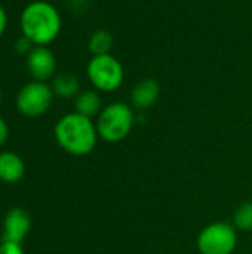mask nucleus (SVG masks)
I'll return each instance as SVG.
<instances>
[{"mask_svg":"<svg viewBox=\"0 0 252 254\" xmlns=\"http://www.w3.org/2000/svg\"><path fill=\"white\" fill-rule=\"evenodd\" d=\"M53 135L58 146L73 156L89 155L100 138L94 121L76 112L64 115L55 124Z\"/></svg>","mask_w":252,"mask_h":254,"instance_id":"nucleus-1","label":"nucleus"},{"mask_svg":"<svg viewBox=\"0 0 252 254\" xmlns=\"http://www.w3.org/2000/svg\"><path fill=\"white\" fill-rule=\"evenodd\" d=\"M21 33L36 46H48L61 31L62 21L59 10L49 1L36 0L28 3L19 18Z\"/></svg>","mask_w":252,"mask_h":254,"instance_id":"nucleus-2","label":"nucleus"},{"mask_svg":"<svg viewBox=\"0 0 252 254\" xmlns=\"http://www.w3.org/2000/svg\"><path fill=\"white\" fill-rule=\"evenodd\" d=\"M135 124L134 107L128 103L114 101L102 107L97 116L98 137L107 143H119L125 140Z\"/></svg>","mask_w":252,"mask_h":254,"instance_id":"nucleus-3","label":"nucleus"},{"mask_svg":"<svg viewBox=\"0 0 252 254\" xmlns=\"http://www.w3.org/2000/svg\"><path fill=\"white\" fill-rule=\"evenodd\" d=\"M86 74L92 86L101 92H114L125 80L123 65L111 54L94 55L88 63Z\"/></svg>","mask_w":252,"mask_h":254,"instance_id":"nucleus-4","label":"nucleus"},{"mask_svg":"<svg viewBox=\"0 0 252 254\" xmlns=\"http://www.w3.org/2000/svg\"><path fill=\"white\" fill-rule=\"evenodd\" d=\"M196 247L201 254H233L238 247V229L233 223L214 222L199 232Z\"/></svg>","mask_w":252,"mask_h":254,"instance_id":"nucleus-5","label":"nucleus"},{"mask_svg":"<svg viewBox=\"0 0 252 254\" xmlns=\"http://www.w3.org/2000/svg\"><path fill=\"white\" fill-rule=\"evenodd\" d=\"M52 86L46 82L33 80L25 83L16 94L15 106L16 110L25 118L43 116L52 106L53 101Z\"/></svg>","mask_w":252,"mask_h":254,"instance_id":"nucleus-6","label":"nucleus"},{"mask_svg":"<svg viewBox=\"0 0 252 254\" xmlns=\"http://www.w3.org/2000/svg\"><path fill=\"white\" fill-rule=\"evenodd\" d=\"M25 65L33 80L46 82L55 74L56 58L48 46H34L25 57Z\"/></svg>","mask_w":252,"mask_h":254,"instance_id":"nucleus-7","label":"nucleus"},{"mask_svg":"<svg viewBox=\"0 0 252 254\" xmlns=\"http://www.w3.org/2000/svg\"><path fill=\"white\" fill-rule=\"evenodd\" d=\"M31 231V216L27 210L15 207L7 211L3 220V241L21 244Z\"/></svg>","mask_w":252,"mask_h":254,"instance_id":"nucleus-8","label":"nucleus"},{"mask_svg":"<svg viewBox=\"0 0 252 254\" xmlns=\"http://www.w3.org/2000/svg\"><path fill=\"white\" fill-rule=\"evenodd\" d=\"M160 95V85L156 79L144 77L132 88L129 104L137 110H147L156 104Z\"/></svg>","mask_w":252,"mask_h":254,"instance_id":"nucleus-9","label":"nucleus"},{"mask_svg":"<svg viewBox=\"0 0 252 254\" xmlns=\"http://www.w3.org/2000/svg\"><path fill=\"white\" fill-rule=\"evenodd\" d=\"M25 174V164L22 158L13 152L0 153V182L6 185L18 183Z\"/></svg>","mask_w":252,"mask_h":254,"instance_id":"nucleus-10","label":"nucleus"},{"mask_svg":"<svg viewBox=\"0 0 252 254\" xmlns=\"http://www.w3.org/2000/svg\"><path fill=\"white\" fill-rule=\"evenodd\" d=\"M101 110H102V103H101V97L97 91L86 89V91H80L76 95V98H74V112L76 113L92 119V118L98 116Z\"/></svg>","mask_w":252,"mask_h":254,"instance_id":"nucleus-11","label":"nucleus"},{"mask_svg":"<svg viewBox=\"0 0 252 254\" xmlns=\"http://www.w3.org/2000/svg\"><path fill=\"white\" fill-rule=\"evenodd\" d=\"M52 91L59 98H76L80 92V82L71 73H61L52 80Z\"/></svg>","mask_w":252,"mask_h":254,"instance_id":"nucleus-12","label":"nucleus"},{"mask_svg":"<svg viewBox=\"0 0 252 254\" xmlns=\"http://www.w3.org/2000/svg\"><path fill=\"white\" fill-rule=\"evenodd\" d=\"M113 42H114L113 34L108 30L100 28L91 34L88 48H89L92 57L94 55H105V54H110V51L113 48Z\"/></svg>","mask_w":252,"mask_h":254,"instance_id":"nucleus-13","label":"nucleus"},{"mask_svg":"<svg viewBox=\"0 0 252 254\" xmlns=\"http://www.w3.org/2000/svg\"><path fill=\"white\" fill-rule=\"evenodd\" d=\"M233 226L238 231H252V199L241 204L233 214Z\"/></svg>","mask_w":252,"mask_h":254,"instance_id":"nucleus-14","label":"nucleus"},{"mask_svg":"<svg viewBox=\"0 0 252 254\" xmlns=\"http://www.w3.org/2000/svg\"><path fill=\"white\" fill-rule=\"evenodd\" d=\"M34 46H36V45H34L30 39H27L25 36H21V37L16 39V42H15V51H16V54L25 55V57L31 52V49H33Z\"/></svg>","mask_w":252,"mask_h":254,"instance_id":"nucleus-15","label":"nucleus"},{"mask_svg":"<svg viewBox=\"0 0 252 254\" xmlns=\"http://www.w3.org/2000/svg\"><path fill=\"white\" fill-rule=\"evenodd\" d=\"M0 254H24V250H22L21 244L1 241V244H0Z\"/></svg>","mask_w":252,"mask_h":254,"instance_id":"nucleus-16","label":"nucleus"},{"mask_svg":"<svg viewBox=\"0 0 252 254\" xmlns=\"http://www.w3.org/2000/svg\"><path fill=\"white\" fill-rule=\"evenodd\" d=\"M7 138H9V127L6 121L0 116V147L7 141Z\"/></svg>","mask_w":252,"mask_h":254,"instance_id":"nucleus-17","label":"nucleus"},{"mask_svg":"<svg viewBox=\"0 0 252 254\" xmlns=\"http://www.w3.org/2000/svg\"><path fill=\"white\" fill-rule=\"evenodd\" d=\"M7 28V12L4 10V7L0 4V37L4 34Z\"/></svg>","mask_w":252,"mask_h":254,"instance_id":"nucleus-18","label":"nucleus"},{"mask_svg":"<svg viewBox=\"0 0 252 254\" xmlns=\"http://www.w3.org/2000/svg\"><path fill=\"white\" fill-rule=\"evenodd\" d=\"M0 103H1V91H0Z\"/></svg>","mask_w":252,"mask_h":254,"instance_id":"nucleus-19","label":"nucleus"}]
</instances>
